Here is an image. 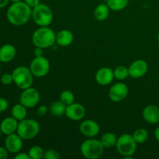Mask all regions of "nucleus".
I'll list each match as a JSON object with an SVG mask.
<instances>
[{
    "mask_svg": "<svg viewBox=\"0 0 159 159\" xmlns=\"http://www.w3.org/2000/svg\"><path fill=\"white\" fill-rule=\"evenodd\" d=\"M6 18L14 26H23L32 18V8L23 1L12 2L6 12Z\"/></svg>",
    "mask_w": 159,
    "mask_h": 159,
    "instance_id": "f257e3e1",
    "label": "nucleus"
},
{
    "mask_svg": "<svg viewBox=\"0 0 159 159\" xmlns=\"http://www.w3.org/2000/svg\"><path fill=\"white\" fill-rule=\"evenodd\" d=\"M32 42L43 49L51 48L56 43V34L49 26H40L33 33Z\"/></svg>",
    "mask_w": 159,
    "mask_h": 159,
    "instance_id": "f03ea898",
    "label": "nucleus"
},
{
    "mask_svg": "<svg viewBox=\"0 0 159 159\" xmlns=\"http://www.w3.org/2000/svg\"><path fill=\"white\" fill-rule=\"evenodd\" d=\"M32 19L37 26H49L54 20V14L48 5L40 3L32 9Z\"/></svg>",
    "mask_w": 159,
    "mask_h": 159,
    "instance_id": "7ed1b4c3",
    "label": "nucleus"
},
{
    "mask_svg": "<svg viewBox=\"0 0 159 159\" xmlns=\"http://www.w3.org/2000/svg\"><path fill=\"white\" fill-rule=\"evenodd\" d=\"M137 142L133 136L129 134H124L117 138L116 144L118 153L126 159H131L137 150Z\"/></svg>",
    "mask_w": 159,
    "mask_h": 159,
    "instance_id": "20e7f679",
    "label": "nucleus"
},
{
    "mask_svg": "<svg viewBox=\"0 0 159 159\" xmlns=\"http://www.w3.org/2000/svg\"><path fill=\"white\" fill-rule=\"evenodd\" d=\"M105 148L101 143L100 140L90 138L83 141L81 144L80 151L82 155L85 158L97 159L102 155Z\"/></svg>",
    "mask_w": 159,
    "mask_h": 159,
    "instance_id": "39448f33",
    "label": "nucleus"
},
{
    "mask_svg": "<svg viewBox=\"0 0 159 159\" xmlns=\"http://www.w3.org/2000/svg\"><path fill=\"white\" fill-rule=\"evenodd\" d=\"M13 82L20 89H25L32 86L34 83V75L30 68L25 66H19L12 72Z\"/></svg>",
    "mask_w": 159,
    "mask_h": 159,
    "instance_id": "423d86ee",
    "label": "nucleus"
},
{
    "mask_svg": "<svg viewBox=\"0 0 159 159\" xmlns=\"http://www.w3.org/2000/svg\"><path fill=\"white\" fill-rule=\"evenodd\" d=\"M40 127L39 123L34 119H24L19 121L16 133L23 140H31L40 133Z\"/></svg>",
    "mask_w": 159,
    "mask_h": 159,
    "instance_id": "0eeeda50",
    "label": "nucleus"
},
{
    "mask_svg": "<svg viewBox=\"0 0 159 159\" xmlns=\"http://www.w3.org/2000/svg\"><path fill=\"white\" fill-rule=\"evenodd\" d=\"M51 68L49 60L43 56L35 57L30 62V69L34 77L42 78L48 74Z\"/></svg>",
    "mask_w": 159,
    "mask_h": 159,
    "instance_id": "6e6552de",
    "label": "nucleus"
},
{
    "mask_svg": "<svg viewBox=\"0 0 159 159\" xmlns=\"http://www.w3.org/2000/svg\"><path fill=\"white\" fill-rule=\"evenodd\" d=\"M40 95L38 90L34 87H29L23 89L20 97V103L26 108H34L40 102Z\"/></svg>",
    "mask_w": 159,
    "mask_h": 159,
    "instance_id": "1a4fd4ad",
    "label": "nucleus"
},
{
    "mask_svg": "<svg viewBox=\"0 0 159 159\" xmlns=\"http://www.w3.org/2000/svg\"><path fill=\"white\" fill-rule=\"evenodd\" d=\"M128 87L125 83L119 82L115 83L109 90V98L113 102H121L128 95Z\"/></svg>",
    "mask_w": 159,
    "mask_h": 159,
    "instance_id": "9d476101",
    "label": "nucleus"
},
{
    "mask_svg": "<svg viewBox=\"0 0 159 159\" xmlns=\"http://www.w3.org/2000/svg\"><path fill=\"white\" fill-rule=\"evenodd\" d=\"M5 148L9 153L17 154L23 147V139L17 133L6 135L4 141Z\"/></svg>",
    "mask_w": 159,
    "mask_h": 159,
    "instance_id": "9b49d317",
    "label": "nucleus"
},
{
    "mask_svg": "<svg viewBox=\"0 0 159 159\" xmlns=\"http://www.w3.org/2000/svg\"><path fill=\"white\" fill-rule=\"evenodd\" d=\"M85 114H86V110L82 104L74 102L66 107L65 116L71 120H81L85 117Z\"/></svg>",
    "mask_w": 159,
    "mask_h": 159,
    "instance_id": "f8f14e48",
    "label": "nucleus"
},
{
    "mask_svg": "<svg viewBox=\"0 0 159 159\" xmlns=\"http://www.w3.org/2000/svg\"><path fill=\"white\" fill-rule=\"evenodd\" d=\"M129 76L133 79H139L143 77L148 71V65L147 61L141 59L134 61L128 67Z\"/></svg>",
    "mask_w": 159,
    "mask_h": 159,
    "instance_id": "ddd939ff",
    "label": "nucleus"
},
{
    "mask_svg": "<svg viewBox=\"0 0 159 159\" xmlns=\"http://www.w3.org/2000/svg\"><path fill=\"white\" fill-rule=\"evenodd\" d=\"M79 130L81 133L88 138H94L100 130V127L99 124L93 120H86L81 123L79 126Z\"/></svg>",
    "mask_w": 159,
    "mask_h": 159,
    "instance_id": "4468645a",
    "label": "nucleus"
},
{
    "mask_svg": "<svg viewBox=\"0 0 159 159\" xmlns=\"http://www.w3.org/2000/svg\"><path fill=\"white\" fill-rule=\"evenodd\" d=\"M114 79L113 70L108 67H103V68H99L95 75L96 82H97V84L102 85V86L110 85Z\"/></svg>",
    "mask_w": 159,
    "mask_h": 159,
    "instance_id": "2eb2a0df",
    "label": "nucleus"
},
{
    "mask_svg": "<svg viewBox=\"0 0 159 159\" xmlns=\"http://www.w3.org/2000/svg\"><path fill=\"white\" fill-rule=\"evenodd\" d=\"M142 116L144 120L148 124H158L159 122V107L155 105L147 106L143 110Z\"/></svg>",
    "mask_w": 159,
    "mask_h": 159,
    "instance_id": "dca6fc26",
    "label": "nucleus"
},
{
    "mask_svg": "<svg viewBox=\"0 0 159 159\" xmlns=\"http://www.w3.org/2000/svg\"><path fill=\"white\" fill-rule=\"evenodd\" d=\"M19 121L12 116L5 118L0 124V127L3 134L9 135L16 133Z\"/></svg>",
    "mask_w": 159,
    "mask_h": 159,
    "instance_id": "f3484780",
    "label": "nucleus"
},
{
    "mask_svg": "<svg viewBox=\"0 0 159 159\" xmlns=\"http://www.w3.org/2000/svg\"><path fill=\"white\" fill-rule=\"evenodd\" d=\"M16 50L12 44H4L0 48V62L9 63L16 57Z\"/></svg>",
    "mask_w": 159,
    "mask_h": 159,
    "instance_id": "a211bd4d",
    "label": "nucleus"
},
{
    "mask_svg": "<svg viewBox=\"0 0 159 159\" xmlns=\"http://www.w3.org/2000/svg\"><path fill=\"white\" fill-rule=\"evenodd\" d=\"M73 41H74V34L68 30H62L56 34V43L59 46H70Z\"/></svg>",
    "mask_w": 159,
    "mask_h": 159,
    "instance_id": "6ab92c4d",
    "label": "nucleus"
},
{
    "mask_svg": "<svg viewBox=\"0 0 159 159\" xmlns=\"http://www.w3.org/2000/svg\"><path fill=\"white\" fill-rule=\"evenodd\" d=\"M110 9L107 3H101L98 5L94 10V16L97 21H104L110 15Z\"/></svg>",
    "mask_w": 159,
    "mask_h": 159,
    "instance_id": "aec40b11",
    "label": "nucleus"
},
{
    "mask_svg": "<svg viewBox=\"0 0 159 159\" xmlns=\"http://www.w3.org/2000/svg\"><path fill=\"white\" fill-rule=\"evenodd\" d=\"M25 106L22 103L16 104L12 107V110H11V115L12 117L16 119L18 121H21L23 120L26 119L27 116V110Z\"/></svg>",
    "mask_w": 159,
    "mask_h": 159,
    "instance_id": "412c9836",
    "label": "nucleus"
},
{
    "mask_svg": "<svg viewBox=\"0 0 159 159\" xmlns=\"http://www.w3.org/2000/svg\"><path fill=\"white\" fill-rule=\"evenodd\" d=\"M117 138L116 135L113 132H107L102 135L100 141L105 148H111L116 146Z\"/></svg>",
    "mask_w": 159,
    "mask_h": 159,
    "instance_id": "4be33fe9",
    "label": "nucleus"
},
{
    "mask_svg": "<svg viewBox=\"0 0 159 159\" xmlns=\"http://www.w3.org/2000/svg\"><path fill=\"white\" fill-rule=\"evenodd\" d=\"M66 107L67 106L61 100L56 101L51 104V107H50V112L53 116H56V117H60L63 115H65Z\"/></svg>",
    "mask_w": 159,
    "mask_h": 159,
    "instance_id": "5701e85b",
    "label": "nucleus"
},
{
    "mask_svg": "<svg viewBox=\"0 0 159 159\" xmlns=\"http://www.w3.org/2000/svg\"><path fill=\"white\" fill-rule=\"evenodd\" d=\"M107 6L110 10L118 12V11L124 10L127 6L129 0H107Z\"/></svg>",
    "mask_w": 159,
    "mask_h": 159,
    "instance_id": "b1692460",
    "label": "nucleus"
},
{
    "mask_svg": "<svg viewBox=\"0 0 159 159\" xmlns=\"http://www.w3.org/2000/svg\"><path fill=\"white\" fill-rule=\"evenodd\" d=\"M137 144H143L148 139V132L144 128H138L132 134Z\"/></svg>",
    "mask_w": 159,
    "mask_h": 159,
    "instance_id": "393cba45",
    "label": "nucleus"
},
{
    "mask_svg": "<svg viewBox=\"0 0 159 159\" xmlns=\"http://www.w3.org/2000/svg\"><path fill=\"white\" fill-rule=\"evenodd\" d=\"M113 74H114V78L117 79V80H125L129 76L128 68L120 65V66H117L113 70Z\"/></svg>",
    "mask_w": 159,
    "mask_h": 159,
    "instance_id": "a878e982",
    "label": "nucleus"
},
{
    "mask_svg": "<svg viewBox=\"0 0 159 159\" xmlns=\"http://www.w3.org/2000/svg\"><path fill=\"white\" fill-rule=\"evenodd\" d=\"M45 151L39 145H34L30 148L28 154L30 159H41L43 158Z\"/></svg>",
    "mask_w": 159,
    "mask_h": 159,
    "instance_id": "bb28decb",
    "label": "nucleus"
},
{
    "mask_svg": "<svg viewBox=\"0 0 159 159\" xmlns=\"http://www.w3.org/2000/svg\"><path fill=\"white\" fill-rule=\"evenodd\" d=\"M60 100L66 106L73 103L75 101V95L70 90H64L60 95Z\"/></svg>",
    "mask_w": 159,
    "mask_h": 159,
    "instance_id": "cd10ccee",
    "label": "nucleus"
},
{
    "mask_svg": "<svg viewBox=\"0 0 159 159\" xmlns=\"http://www.w3.org/2000/svg\"><path fill=\"white\" fill-rule=\"evenodd\" d=\"M60 158V155L57 151L54 149H48L45 151L43 158L45 159H58Z\"/></svg>",
    "mask_w": 159,
    "mask_h": 159,
    "instance_id": "c85d7f7f",
    "label": "nucleus"
},
{
    "mask_svg": "<svg viewBox=\"0 0 159 159\" xmlns=\"http://www.w3.org/2000/svg\"><path fill=\"white\" fill-rule=\"evenodd\" d=\"M1 82L5 85H9L13 82V77H12V73H5L2 75Z\"/></svg>",
    "mask_w": 159,
    "mask_h": 159,
    "instance_id": "c756f323",
    "label": "nucleus"
},
{
    "mask_svg": "<svg viewBox=\"0 0 159 159\" xmlns=\"http://www.w3.org/2000/svg\"><path fill=\"white\" fill-rule=\"evenodd\" d=\"M48 111V108L47 106L45 105H41L37 108V115L39 116V117H42V116H45L47 114Z\"/></svg>",
    "mask_w": 159,
    "mask_h": 159,
    "instance_id": "7c9ffc66",
    "label": "nucleus"
},
{
    "mask_svg": "<svg viewBox=\"0 0 159 159\" xmlns=\"http://www.w3.org/2000/svg\"><path fill=\"white\" fill-rule=\"evenodd\" d=\"M9 107V102L7 99L0 97V113L5 112Z\"/></svg>",
    "mask_w": 159,
    "mask_h": 159,
    "instance_id": "2f4dec72",
    "label": "nucleus"
},
{
    "mask_svg": "<svg viewBox=\"0 0 159 159\" xmlns=\"http://www.w3.org/2000/svg\"><path fill=\"white\" fill-rule=\"evenodd\" d=\"M9 153L7 149L5 147H0V159H6L9 157Z\"/></svg>",
    "mask_w": 159,
    "mask_h": 159,
    "instance_id": "473e14b6",
    "label": "nucleus"
},
{
    "mask_svg": "<svg viewBox=\"0 0 159 159\" xmlns=\"http://www.w3.org/2000/svg\"><path fill=\"white\" fill-rule=\"evenodd\" d=\"M15 159H30V155L28 153H25V152H19V153L16 154Z\"/></svg>",
    "mask_w": 159,
    "mask_h": 159,
    "instance_id": "72a5a7b5",
    "label": "nucleus"
},
{
    "mask_svg": "<svg viewBox=\"0 0 159 159\" xmlns=\"http://www.w3.org/2000/svg\"><path fill=\"white\" fill-rule=\"evenodd\" d=\"M24 2L32 9L40 3V0H24Z\"/></svg>",
    "mask_w": 159,
    "mask_h": 159,
    "instance_id": "f704fd0d",
    "label": "nucleus"
},
{
    "mask_svg": "<svg viewBox=\"0 0 159 159\" xmlns=\"http://www.w3.org/2000/svg\"><path fill=\"white\" fill-rule=\"evenodd\" d=\"M34 54L35 57H41L43 54V49L41 48H38V47H35L34 50Z\"/></svg>",
    "mask_w": 159,
    "mask_h": 159,
    "instance_id": "c9c22d12",
    "label": "nucleus"
},
{
    "mask_svg": "<svg viewBox=\"0 0 159 159\" xmlns=\"http://www.w3.org/2000/svg\"><path fill=\"white\" fill-rule=\"evenodd\" d=\"M9 0H0V9L6 7L9 3Z\"/></svg>",
    "mask_w": 159,
    "mask_h": 159,
    "instance_id": "e433bc0d",
    "label": "nucleus"
},
{
    "mask_svg": "<svg viewBox=\"0 0 159 159\" xmlns=\"http://www.w3.org/2000/svg\"><path fill=\"white\" fill-rule=\"evenodd\" d=\"M155 138L159 142V127H157L155 130Z\"/></svg>",
    "mask_w": 159,
    "mask_h": 159,
    "instance_id": "4c0bfd02",
    "label": "nucleus"
},
{
    "mask_svg": "<svg viewBox=\"0 0 159 159\" xmlns=\"http://www.w3.org/2000/svg\"><path fill=\"white\" fill-rule=\"evenodd\" d=\"M10 1H12V2H20L22 0H10Z\"/></svg>",
    "mask_w": 159,
    "mask_h": 159,
    "instance_id": "58836bf2",
    "label": "nucleus"
},
{
    "mask_svg": "<svg viewBox=\"0 0 159 159\" xmlns=\"http://www.w3.org/2000/svg\"><path fill=\"white\" fill-rule=\"evenodd\" d=\"M2 134V130H1V127H0V138H1Z\"/></svg>",
    "mask_w": 159,
    "mask_h": 159,
    "instance_id": "ea45409f",
    "label": "nucleus"
},
{
    "mask_svg": "<svg viewBox=\"0 0 159 159\" xmlns=\"http://www.w3.org/2000/svg\"><path fill=\"white\" fill-rule=\"evenodd\" d=\"M158 44H159V34H158Z\"/></svg>",
    "mask_w": 159,
    "mask_h": 159,
    "instance_id": "a19ab883",
    "label": "nucleus"
},
{
    "mask_svg": "<svg viewBox=\"0 0 159 159\" xmlns=\"http://www.w3.org/2000/svg\"><path fill=\"white\" fill-rule=\"evenodd\" d=\"M0 71H1V62H0Z\"/></svg>",
    "mask_w": 159,
    "mask_h": 159,
    "instance_id": "79ce46f5",
    "label": "nucleus"
},
{
    "mask_svg": "<svg viewBox=\"0 0 159 159\" xmlns=\"http://www.w3.org/2000/svg\"><path fill=\"white\" fill-rule=\"evenodd\" d=\"M158 123H159V122H158Z\"/></svg>",
    "mask_w": 159,
    "mask_h": 159,
    "instance_id": "37998d69",
    "label": "nucleus"
}]
</instances>
